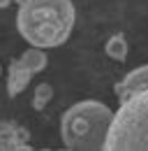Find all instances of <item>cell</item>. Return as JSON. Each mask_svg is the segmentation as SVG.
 <instances>
[{
	"label": "cell",
	"instance_id": "obj_7",
	"mask_svg": "<svg viewBox=\"0 0 148 151\" xmlns=\"http://www.w3.org/2000/svg\"><path fill=\"white\" fill-rule=\"evenodd\" d=\"M104 51H107V56L113 58V60H125L127 58V40H125V35H113V37L107 42V47H104Z\"/></svg>",
	"mask_w": 148,
	"mask_h": 151
},
{
	"label": "cell",
	"instance_id": "obj_8",
	"mask_svg": "<svg viewBox=\"0 0 148 151\" xmlns=\"http://www.w3.org/2000/svg\"><path fill=\"white\" fill-rule=\"evenodd\" d=\"M53 98V88H51V84H37L35 93H33V107H35L37 112H42L46 105H49V100Z\"/></svg>",
	"mask_w": 148,
	"mask_h": 151
},
{
	"label": "cell",
	"instance_id": "obj_1",
	"mask_svg": "<svg viewBox=\"0 0 148 151\" xmlns=\"http://www.w3.org/2000/svg\"><path fill=\"white\" fill-rule=\"evenodd\" d=\"M76 9L72 0H26L18 5L16 28L30 47H60L74 30Z\"/></svg>",
	"mask_w": 148,
	"mask_h": 151
},
{
	"label": "cell",
	"instance_id": "obj_2",
	"mask_svg": "<svg viewBox=\"0 0 148 151\" xmlns=\"http://www.w3.org/2000/svg\"><path fill=\"white\" fill-rule=\"evenodd\" d=\"M113 112L100 100H81L60 119L63 144L72 151H100L107 144Z\"/></svg>",
	"mask_w": 148,
	"mask_h": 151
},
{
	"label": "cell",
	"instance_id": "obj_10",
	"mask_svg": "<svg viewBox=\"0 0 148 151\" xmlns=\"http://www.w3.org/2000/svg\"><path fill=\"white\" fill-rule=\"evenodd\" d=\"M14 2H18V5H23V2H26V0H14Z\"/></svg>",
	"mask_w": 148,
	"mask_h": 151
},
{
	"label": "cell",
	"instance_id": "obj_3",
	"mask_svg": "<svg viewBox=\"0 0 148 151\" xmlns=\"http://www.w3.org/2000/svg\"><path fill=\"white\" fill-rule=\"evenodd\" d=\"M107 151H148V88L130 95L113 112Z\"/></svg>",
	"mask_w": 148,
	"mask_h": 151
},
{
	"label": "cell",
	"instance_id": "obj_6",
	"mask_svg": "<svg viewBox=\"0 0 148 151\" xmlns=\"http://www.w3.org/2000/svg\"><path fill=\"white\" fill-rule=\"evenodd\" d=\"M33 75L35 72H42L44 68H46V54H44V49H39V47H30L28 51H23V56L18 58Z\"/></svg>",
	"mask_w": 148,
	"mask_h": 151
},
{
	"label": "cell",
	"instance_id": "obj_4",
	"mask_svg": "<svg viewBox=\"0 0 148 151\" xmlns=\"http://www.w3.org/2000/svg\"><path fill=\"white\" fill-rule=\"evenodd\" d=\"M146 88H148V65H139L120 84H116V95L123 102V100H127L130 95H137L141 91H146Z\"/></svg>",
	"mask_w": 148,
	"mask_h": 151
},
{
	"label": "cell",
	"instance_id": "obj_9",
	"mask_svg": "<svg viewBox=\"0 0 148 151\" xmlns=\"http://www.w3.org/2000/svg\"><path fill=\"white\" fill-rule=\"evenodd\" d=\"M9 2H12V0H0V9H5V7H9Z\"/></svg>",
	"mask_w": 148,
	"mask_h": 151
},
{
	"label": "cell",
	"instance_id": "obj_5",
	"mask_svg": "<svg viewBox=\"0 0 148 151\" xmlns=\"http://www.w3.org/2000/svg\"><path fill=\"white\" fill-rule=\"evenodd\" d=\"M30 79H33V72L21 60H12L9 75H7V93H9V98H16L18 93H23L26 86L30 84Z\"/></svg>",
	"mask_w": 148,
	"mask_h": 151
},
{
	"label": "cell",
	"instance_id": "obj_11",
	"mask_svg": "<svg viewBox=\"0 0 148 151\" xmlns=\"http://www.w3.org/2000/svg\"><path fill=\"white\" fill-rule=\"evenodd\" d=\"M0 72H2V70H0Z\"/></svg>",
	"mask_w": 148,
	"mask_h": 151
}]
</instances>
